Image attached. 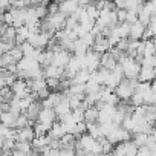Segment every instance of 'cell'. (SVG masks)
<instances>
[{"instance_id":"6da1fadb","label":"cell","mask_w":156,"mask_h":156,"mask_svg":"<svg viewBox=\"0 0 156 156\" xmlns=\"http://www.w3.org/2000/svg\"><path fill=\"white\" fill-rule=\"evenodd\" d=\"M118 63L122 66V70H124V76H126V78H129V80H136V78L139 76V72H141L142 66H141L135 58L126 55V57H122Z\"/></svg>"},{"instance_id":"7a4b0ae2","label":"cell","mask_w":156,"mask_h":156,"mask_svg":"<svg viewBox=\"0 0 156 156\" xmlns=\"http://www.w3.org/2000/svg\"><path fill=\"white\" fill-rule=\"evenodd\" d=\"M138 83H139L138 78H136V80H129V78H124V80L121 81V84L115 89V94L118 95V98L121 101H130V98L135 94V89H136Z\"/></svg>"},{"instance_id":"3957f363","label":"cell","mask_w":156,"mask_h":156,"mask_svg":"<svg viewBox=\"0 0 156 156\" xmlns=\"http://www.w3.org/2000/svg\"><path fill=\"white\" fill-rule=\"evenodd\" d=\"M11 89H12L14 95L19 97V98H25V97H28L29 94H32L31 89H29L28 80H22V78H19V80L11 86Z\"/></svg>"},{"instance_id":"277c9868","label":"cell","mask_w":156,"mask_h":156,"mask_svg":"<svg viewBox=\"0 0 156 156\" xmlns=\"http://www.w3.org/2000/svg\"><path fill=\"white\" fill-rule=\"evenodd\" d=\"M48 20L52 26V29L57 32V31H61V29H66V22H67V16H64L63 12H57V14H52V16H48Z\"/></svg>"},{"instance_id":"5b68a950","label":"cell","mask_w":156,"mask_h":156,"mask_svg":"<svg viewBox=\"0 0 156 156\" xmlns=\"http://www.w3.org/2000/svg\"><path fill=\"white\" fill-rule=\"evenodd\" d=\"M70 58H72V55H70L69 51H66V49H60V51H55V54H54V60H52V64H54V66H58V67H67Z\"/></svg>"},{"instance_id":"8992f818","label":"cell","mask_w":156,"mask_h":156,"mask_svg":"<svg viewBox=\"0 0 156 156\" xmlns=\"http://www.w3.org/2000/svg\"><path fill=\"white\" fill-rule=\"evenodd\" d=\"M92 49H94L95 52L106 54V52H109V51L112 49V44H110L109 38H107V37H104V35L101 34V35H98V37H97V40H95V44L92 46Z\"/></svg>"},{"instance_id":"52a82bcc","label":"cell","mask_w":156,"mask_h":156,"mask_svg":"<svg viewBox=\"0 0 156 156\" xmlns=\"http://www.w3.org/2000/svg\"><path fill=\"white\" fill-rule=\"evenodd\" d=\"M57 119H58V116L55 113V109H41V112L38 115V122H43V124L52 126Z\"/></svg>"},{"instance_id":"ba28073f","label":"cell","mask_w":156,"mask_h":156,"mask_svg":"<svg viewBox=\"0 0 156 156\" xmlns=\"http://www.w3.org/2000/svg\"><path fill=\"white\" fill-rule=\"evenodd\" d=\"M66 133H67V127H66V124H63L61 121H55L54 126H52V129L48 132V135H49L52 139H61Z\"/></svg>"},{"instance_id":"9c48e42d","label":"cell","mask_w":156,"mask_h":156,"mask_svg":"<svg viewBox=\"0 0 156 156\" xmlns=\"http://www.w3.org/2000/svg\"><path fill=\"white\" fill-rule=\"evenodd\" d=\"M78 8H80V5H78L75 0H64L63 3H60V12H63L67 17L73 16L78 11Z\"/></svg>"},{"instance_id":"30bf717a","label":"cell","mask_w":156,"mask_h":156,"mask_svg":"<svg viewBox=\"0 0 156 156\" xmlns=\"http://www.w3.org/2000/svg\"><path fill=\"white\" fill-rule=\"evenodd\" d=\"M44 69V76L46 78H61L64 76V72H66V67H58V66H54V64H49Z\"/></svg>"},{"instance_id":"8fae6325","label":"cell","mask_w":156,"mask_h":156,"mask_svg":"<svg viewBox=\"0 0 156 156\" xmlns=\"http://www.w3.org/2000/svg\"><path fill=\"white\" fill-rule=\"evenodd\" d=\"M35 132L34 127H23V129H17V141H28L32 142L35 139Z\"/></svg>"},{"instance_id":"7c38bea8","label":"cell","mask_w":156,"mask_h":156,"mask_svg":"<svg viewBox=\"0 0 156 156\" xmlns=\"http://www.w3.org/2000/svg\"><path fill=\"white\" fill-rule=\"evenodd\" d=\"M145 25H142L139 20L136 22V23H133L132 26H130V40H142V35H144V32H145Z\"/></svg>"},{"instance_id":"4fadbf2b","label":"cell","mask_w":156,"mask_h":156,"mask_svg":"<svg viewBox=\"0 0 156 156\" xmlns=\"http://www.w3.org/2000/svg\"><path fill=\"white\" fill-rule=\"evenodd\" d=\"M116 66H118V60L113 57V54L110 51L101 55V67L109 69V70H113Z\"/></svg>"},{"instance_id":"5bb4252c","label":"cell","mask_w":156,"mask_h":156,"mask_svg":"<svg viewBox=\"0 0 156 156\" xmlns=\"http://www.w3.org/2000/svg\"><path fill=\"white\" fill-rule=\"evenodd\" d=\"M154 78H156V70H154V67H144V66H142L138 80H139V81H145V83H151Z\"/></svg>"},{"instance_id":"9a60e30c","label":"cell","mask_w":156,"mask_h":156,"mask_svg":"<svg viewBox=\"0 0 156 156\" xmlns=\"http://www.w3.org/2000/svg\"><path fill=\"white\" fill-rule=\"evenodd\" d=\"M70 112H72V109H70L69 97L66 95V97L60 101V104L55 107V113H57V116H58V118H61V116H64V115H67V113H70Z\"/></svg>"},{"instance_id":"2e32d148","label":"cell","mask_w":156,"mask_h":156,"mask_svg":"<svg viewBox=\"0 0 156 156\" xmlns=\"http://www.w3.org/2000/svg\"><path fill=\"white\" fill-rule=\"evenodd\" d=\"M41 109H43L41 103H38V101H34V103L31 104V107H29V109H28V110H26L25 113L28 115V118H29L31 121L37 122V121H38V115H40Z\"/></svg>"},{"instance_id":"e0dca14e","label":"cell","mask_w":156,"mask_h":156,"mask_svg":"<svg viewBox=\"0 0 156 156\" xmlns=\"http://www.w3.org/2000/svg\"><path fill=\"white\" fill-rule=\"evenodd\" d=\"M92 78V73L87 69H81L73 78H72V84H86Z\"/></svg>"},{"instance_id":"ac0fdd59","label":"cell","mask_w":156,"mask_h":156,"mask_svg":"<svg viewBox=\"0 0 156 156\" xmlns=\"http://www.w3.org/2000/svg\"><path fill=\"white\" fill-rule=\"evenodd\" d=\"M20 115H22V113H20ZM0 118H2V124H3V126L16 129V121H17L19 115H16V113H12V112H2Z\"/></svg>"},{"instance_id":"d6986e66","label":"cell","mask_w":156,"mask_h":156,"mask_svg":"<svg viewBox=\"0 0 156 156\" xmlns=\"http://www.w3.org/2000/svg\"><path fill=\"white\" fill-rule=\"evenodd\" d=\"M29 34H31V29L25 25V26H20V28H17V38H16V43H17V46H20V44H23L25 41H28V38H29Z\"/></svg>"},{"instance_id":"ffe728a7","label":"cell","mask_w":156,"mask_h":156,"mask_svg":"<svg viewBox=\"0 0 156 156\" xmlns=\"http://www.w3.org/2000/svg\"><path fill=\"white\" fill-rule=\"evenodd\" d=\"M89 46L81 40V38H78L75 41V48H73V55H78V57H84L87 52H89Z\"/></svg>"},{"instance_id":"44dd1931","label":"cell","mask_w":156,"mask_h":156,"mask_svg":"<svg viewBox=\"0 0 156 156\" xmlns=\"http://www.w3.org/2000/svg\"><path fill=\"white\" fill-rule=\"evenodd\" d=\"M98 118H100V110L95 106L89 107L84 112V121L86 122H98Z\"/></svg>"},{"instance_id":"7402d4cb","label":"cell","mask_w":156,"mask_h":156,"mask_svg":"<svg viewBox=\"0 0 156 156\" xmlns=\"http://www.w3.org/2000/svg\"><path fill=\"white\" fill-rule=\"evenodd\" d=\"M138 147H145V145H148L150 144V135H147V133H133V139H132Z\"/></svg>"},{"instance_id":"603a6c76","label":"cell","mask_w":156,"mask_h":156,"mask_svg":"<svg viewBox=\"0 0 156 156\" xmlns=\"http://www.w3.org/2000/svg\"><path fill=\"white\" fill-rule=\"evenodd\" d=\"M61 148H75V144H76V136L72 135V133H66L61 139Z\"/></svg>"},{"instance_id":"cb8c5ba5","label":"cell","mask_w":156,"mask_h":156,"mask_svg":"<svg viewBox=\"0 0 156 156\" xmlns=\"http://www.w3.org/2000/svg\"><path fill=\"white\" fill-rule=\"evenodd\" d=\"M87 133L92 135L95 139L104 136L103 135V130H101V124L100 122H87Z\"/></svg>"},{"instance_id":"d4e9b609","label":"cell","mask_w":156,"mask_h":156,"mask_svg":"<svg viewBox=\"0 0 156 156\" xmlns=\"http://www.w3.org/2000/svg\"><path fill=\"white\" fill-rule=\"evenodd\" d=\"M101 89H103V86L97 80H94V78H90L86 83V94H97V92H101Z\"/></svg>"},{"instance_id":"484cf974","label":"cell","mask_w":156,"mask_h":156,"mask_svg":"<svg viewBox=\"0 0 156 156\" xmlns=\"http://www.w3.org/2000/svg\"><path fill=\"white\" fill-rule=\"evenodd\" d=\"M130 104L133 107H139V106H144L145 101H144V94H139V92H135L133 97L130 98Z\"/></svg>"},{"instance_id":"4316f807","label":"cell","mask_w":156,"mask_h":156,"mask_svg":"<svg viewBox=\"0 0 156 156\" xmlns=\"http://www.w3.org/2000/svg\"><path fill=\"white\" fill-rule=\"evenodd\" d=\"M138 151H139V147L133 141H127L126 142V156H136Z\"/></svg>"},{"instance_id":"83f0119b","label":"cell","mask_w":156,"mask_h":156,"mask_svg":"<svg viewBox=\"0 0 156 156\" xmlns=\"http://www.w3.org/2000/svg\"><path fill=\"white\" fill-rule=\"evenodd\" d=\"M86 11H87L89 17H92L94 20H97V19L100 17V14H101V11L97 8V5H95V3H90V5H87V6H86Z\"/></svg>"},{"instance_id":"f1b7e54d","label":"cell","mask_w":156,"mask_h":156,"mask_svg":"<svg viewBox=\"0 0 156 156\" xmlns=\"http://www.w3.org/2000/svg\"><path fill=\"white\" fill-rule=\"evenodd\" d=\"M46 83L49 89H54L57 92V89H61V80L60 78H46Z\"/></svg>"},{"instance_id":"f546056e","label":"cell","mask_w":156,"mask_h":156,"mask_svg":"<svg viewBox=\"0 0 156 156\" xmlns=\"http://www.w3.org/2000/svg\"><path fill=\"white\" fill-rule=\"evenodd\" d=\"M17 43H9V41H0V54H8L12 48H16Z\"/></svg>"},{"instance_id":"4dcf8cb0","label":"cell","mask_w":156,"mask_h":156,"mask_svg":"<svg viewBox=\"0 0 156 156\" xmlns=\"http://www.w3.org/2000/svg\"><path fill=\"white\" fill-rule=\"evenodd\" d=\"M141 66L144 67H156V55H151V57H144Z\"/></svg>"},{"instance_id":"1f68e13d","label":"cell","mask_w":156,"mask_h":156,"mask_svg":"<svg viewBox=\"0 0 156 156\" xmlns=\"http://www.w3.org/2000/svg\"><path fill=\"white\" fill-rule=\"evenodd\" d=\"M139 19H138V9H129L127 11V23H130V25H133V23H136Z\"/></svg>"},{"instance_id":"d6a6232c","label":"cell","mask_w":156,"mask_h":156,"mask_svg":"<svg viewBox=\"0 0 156 156\" xmlns=\"http://www.w3.org/2000/svg\"><path fill=\"white\" fill-rule=\"evenodd\" d=\"M129 44H130V38H121V40L118 41L116 48H118V49H121L122 52H127V49H129Z\"/></svg>"},{"instance_id":"836d02e7","label":"cell","mask_w":156,"mask_h":156,"mask_svg":"<svg viewBox=\"0 0 156 156\" xmlns=\"http://www.w3.org/2000/svg\"><path fill=\"white\" fill-rule=\"evenodd\" d=\"M116 14H118V22L119 23L127 22V9H116Z\"/></svg>"},{"instance_id":"e575fe53","label":"cell","mask_w":156,"mask_h":156,"mask_svg":"<svg viewBox=\"0 0 156 156\" xmlns=\"http://www.w3.org/2000/svg\"><path fill=\"white\" fill-rule=\"evenodd\" d=\"M136 156H153V153H151V150L145 145V147H139V151H138Z\"/></svg>"},{"instance_id":"d590c367","label":"cell","mask_w":156,"mask_h":156,"mask_svg":"<svg viewBox=\"0 0 156 156\" xmlns=\"http://www.w3.org/2000/svg\"><path fill=\"white\" fill-rule=\"evenodd\" d=\"M61 156H76L75 148H61Z\"/></svg>"},{"instance_id":"8d00e7d4","label":"cell","mask_w":156,"mask_h":156,"mask_svg":"<svg viewBox=\"0 0 156 156\" xmlns=\"http://www.w3.org/2000/svg\"><path fill=\"white\" fill-rule=\"evenodd\" d=\"M148 29L156 35V16H153L151 19H150V23H148Z\"/></svg>"},{"instance_id":"74e56055","label":"cell","mask_w":156,"mask_h":156,"mask_svg":"<svg viewBox=\"0 0 156 156\" xmlns=\"http://www.w3.org/2000/svg\"><path fill=\"white\" fill-rule=\"evenodd\" d=\"M75 2L80 5V6H87V5L92 3V0H75Z\"/></svg>"},{"instance_id":"f35d334b","label":"cell","mask_w":156,"mask_h":156,"mask_svg":"<svg viewBox=\"0 0 156 156\" xmlns=\"http://www.w3.org/2000/svg\"><path fill=\"white\" fill-rule=\"evenodd\" d=\"M2 112H11V103H2Z\"/></svg>"},{"instance_id":"ab89813d","label":"cell","mask_w":156,"mask_h":156,"mask_svg":"<svg viewBox=\"0 0 156 156\" xmlns=\"http://www.w3.org/2000/svg\"><path fill=\"white\" fill-rule=\"evenodd\" d=\"M28 2V5H32V6H37V5H40L43 0H26Z\"/></svg>"},{"instance_id":"60d3db41","label":"cell","mask_w":156,"mask_h":156,"mask_svg":"<svg viewBox=\"0 0 156 156\" xmlns=\"http://www.w3.org/2000/svg\"><path fill=\"white\" fill-rule=\"evenodd\" d=\"M151 92L156 95V78H154V80L151 81Z\"/></svg>"},{"instance_id":"b9f144b4","label":"cell","mask_w":156,"mask_h":156,"mask_svg":"<svg viewBox=\"0 0 156 156\" xmlns=\"http://www.w3.org/2000/svg\"><path fill=\"white\" fill-rule=\"evenodd\" d=\"M135 2L138 3V5H144V3H147L148 0H135Z\"/></svg>"},{"instance_id":"7bdbcfd3","label":"cell","mask_w":156,"mask_h":156,"mask_svg":"<svg viewBox=\"0 0 156 156\" xmlns=\"http://www.w3.org/2000/svg\"><path fill=\"white\" fill-rule=\"evenodd\" d=\"M100 156H115V154H113V151H112V153H101Z\"/></svg>"},{"instance_id":"ee69618b","label":"cell","mask_w":156,"mask_h":156,"mask_svg":"<svg viewBox=\"0 0 156 156\" xmlns=\"http://www.w3.org/2000/svg\"><path fill=\"white\" fill-rule=\"evenodd\" d=\"M54 2H57V3H63L64 0H54Z\"/></svg>"},{"instance_id":"f6af8a7d","label":"cell","mask_w":156,"mask_h":156,"mask_svg":"<svg viewBox=\"0 0 156 156\" xmlns=\"http://www.w3.org/2000/svg\"><path fill=\"white\" fill-rule=\"evenodd\" d=\"M151 41H153V43H154V44H156V35H154V37H153V38H151Z\"/></svg>"},{"instance_id":"bcb514c9","label":"cell","mask_w":156,"mask_h":156,"mask_svg":"<svg viewBox=\"0 0 156 156\" xmlns=\"http://www.w3.org/2000/svg\"><path fill=\"white\" fill-rule=\"evenodd\" d=\"M151 2H156V0H151Z\"/></svg>"}]
</instances>
